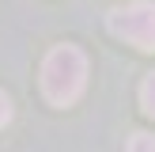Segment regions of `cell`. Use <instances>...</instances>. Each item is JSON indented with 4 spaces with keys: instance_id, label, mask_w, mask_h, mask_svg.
I'll return each instance as SVG.
<instances>
[{
    "instance_id": "obj_1",
    "label": "cell",
    "mask_w": 155,
    "mask_h": 152,
    "mask_svg": "<svg viewBox=\"0 0 155 152\" xmlns=\"http://www.w3.org/2000/svg\"><path fill=\"white\" fill-rule=\"evenodd\" d=\"M87 88V57L76 46H53L42 61V91L53 106H72Z\"/></svg>"
},
{
    "instance_id": "obj_2",
    "label": "cell",
    "mask_w": 155,
    "mask_h": 152,
    "mask_svg": "<svg viewBox=\"0 0 155 152\" xmlns=\"http://www.w3.org/2000/svg\"><path fill=\"white\" fill-rule=\"evenodd\" d=\"M110 30L136 50H155V0H133L110 12Z\"/></svg>"
},
{
    "instance_id": "obj_3",
    "label": "cell",
    "mask_w": 155,
    "mask_h": 152,
    "mask_svg": "<svg viewBox=\"0 0 155 152\" xmlns=\"http://www.w3.org/2000/svg\"><path fill=\"white\" fill-rule=\"evenodd\" d=\"M140 106H144V114L155 118V72H148L140 84Z\"/></svg>"
},
{
    "instance_id": "obj_4",
    "label": "cell",
    "mask_w": 155,
    "mask_h": 152,
    "mask_svg": "<svg viewBox=\"0 0 155 152\" xmlns=\"http://www.w3.org/2000/svg\"><path fill=\"white\" fill-rule=\"evenodd\" d=\"M129 152H155V133H133L129 137Z\"/></svg>"
},
{
    "instance_id": "obj_5",
    "label": "cell",
    "mask_w": 155,
    "mask_h": 152,
    "mask_svg": "<svg viewBox=\"0 0 155 152\" xmlns=\"http://www.w3.org/2000/svg\"><path fill=\"white\" fill-rule=\"evenodd\" d=\"M12 122V99H8V91H0V126H8Z\"/></svg>"
}]
</instances>
